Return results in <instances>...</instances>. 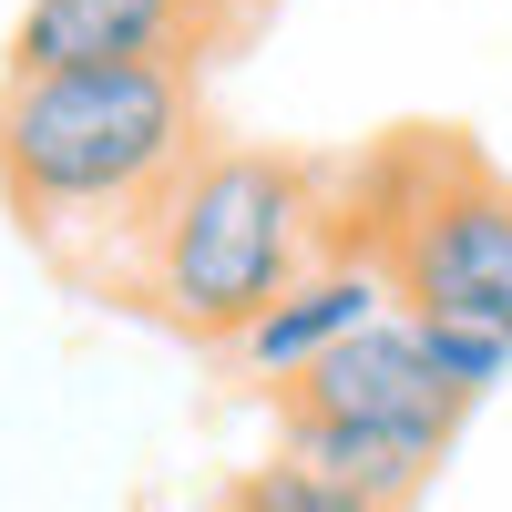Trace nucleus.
I'll list each match as a JSON object with an SVG mask.
<instances>
[{"mask_svg": "<svg viewBox=\"0 0 512 512\" xmlns=\"http://www.w3.org/2000/svg\"><path fill=\"white\" fill-rule=\"evenodd\" d=\"M216 512H390V502H369V492H349V482H328V472L277 451V461H246Z\"/></svg>", "mask_w": 512, "mask_h": 512, "instance_id": "nucleus-8", "label": "nucleus"}, {"mask_svg": "<svg viewBox=\"0 0 512 512\" xmlns=\"http://www.w3.org/2000/svg\"><path fill=\"white\" fill-rule=\"evenodd\" d=\"M185 11H195L205 31H226V11H236V0H185Z\"/></svg>", "mask_w": 512, "mask_h": 512, "instance_id": "nucleus-10", "label": "nucleus"}, {"mask_svg": "<svg viewBox=\"0 0 512 512\" xmlns=\"http://www.w3.org/2000/svg\"><path fill=\"white\" fill-rule=\"evenodd\" d=\"M205 154L195 72L123 62V72H11L0 82V195L21 236H41L72 277H113L144 246L154 205Z\"/></svg>", "mask_w": 512, "mask_h": 512, "instance_id": "nucleus-1", "label": "nucleus"}, {"mask_svg": "<svg viewBox=\"0 0 512 512\" xmlns=\"http://www.w3.org/2000/svg\"><path fill=\"white\" fill-rule=\"evenodd\" d=\"M287 461H308V472H328V482H349V492H369V502H410L420 482H431V461H441V441H410V431H359V420H287V441H277Z\"/></svg>", "mask_w": 512, "mask_h": 512, "instance_id": "nucleus-7", "label": "nucleus"}, {"mask_svg": "<svg viewBox=\"0 0 512 512\" xmlns=\"http://www.w3.org/2000/svg\"><path fill=\"white\" fill-rule=\"evenodd\" d=\"M359 256H379L410 318L512 338V185L482 175L472 154H420V175L390 195V216Z\"/></svg>", "mask_w": 512, "mask_h": 512, "instance_id": "nucleus-3", "label": "nucleus"}, {"mask_svg": "<svg viewBox=\"0 0 512 512\" xmlns=\"http://www.w3.org/2000/svg\"><path fill=\"white\" fill-rule=\"evenodd\" d=\"M287 420H359V431H410V441L451 451L461 400L441 390L431 349H420V318L390 308V318H369L359 338H338L318 369L287 379Z\"/></svg>", "mask_w": 512, "mask_h": 512, "instance_id": "nucleus-4", "label": "nucleus"}, {"mask_svg": "<svg viewBox=\"0 0 512 512\" xmlns=\"http://www.w3.org/2000/svg\"><path fill=\"white\" fill-rule=\"evenodd\" d=\"M420 349H431V369H441V390L472 410L482 390H502L512 379V338H492V328H451V318H420Z\"/></svg>", "mask_w": 512, "mask_h": 512, "instance_id": "nucleus-9", "label": "nucleus"}, {"mask_svg": "<svg viewBox=\"0 0 512 512\" xmlns=\"http://www.w3.org/2000/svg\"><path fill=\"white\" fill-rule=\"evenodd\" d=\"M205 31L185 0H21L11 72H123V62H175L195 72Z\"/></svg>", "mask_w": 512, "mask_h": 512, "instance_id": "nucleus-5", "label": "nucleus"}, {"mask_svg": "<svg viewBox=\"0 0 512 512\" xmlns=\"http://www.w3.org/2000/svg\"><path fill=\"white\" fill-rule=\"evenodd\" d=\"M390 308H400V297H390V277H379V256L328 246L318 267H308V277H297V287L277 297L267 318H256V328L236 338V359H246L256 379H277V390H287L297 369H318V359L338 349V338H359L369 318H390Z\"/></svg>", "mask_w": 512, "mask_h": 512, "instance_id": "nucleus-6", "label": "nucleus"}, {"mask_svg": "<svg viewBox=\"0 0 512 512\" xmlns=\"http://www.w3.org/2000/svg\"><path fill=\"white\" fill-rule=\"evenodd\" d=\"M338 246L328 185L267 144H205L185 185L154 205L144 246L123 256V297L185 338H236Z\"/></svg>", "mask_w": 512, "mask_h": 512, "instance_id": "nucleus-2", "label": "nucleus"}]
</instances>
